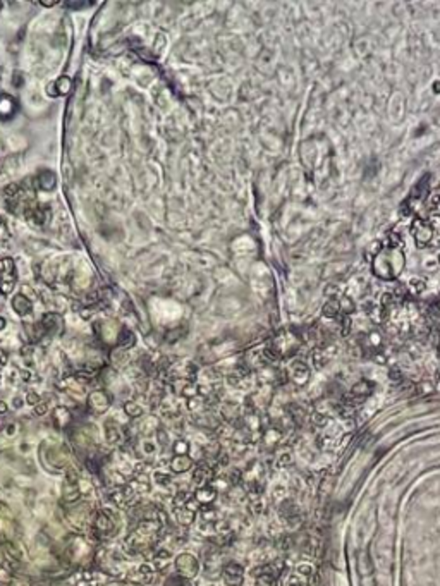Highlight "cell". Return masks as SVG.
<instances>
[{
	"instance_id": "41",
	"label": "cell",
	"mask_w": 440,
	"mask_h": 586,
	"mask_svg": "<svg viewBox=\"0 0 440 586\" xmlns=\"http://www.w3.org/2000/svg\"><path fill=\"white\" fill-rule=\"evenodd\" d=\"M12 404H16V408H21V406H22V400L19 399V397H16V399L12 400Z\"/></svg>"
},
{
	"instance_id": "19",
	"label": "cell",
	"mask_w": 440,
	"mask_h": 586,
	"mask_svg": "<svg viewBox=\"0 0 440 586\" xmlns=\"http://www.w3.org/2000/svg\"><path fill=\"white\" fill-rule=\"evenodd\" d=\"M134 342H136V337H134L133 332H129V330H121V334H119V339H117V344L122 347V349H129V347H133Z\"/></svg>"
},
{
	"instance_id": "12",
	"label": "cell",
	"mask_w": 440,
	"mask_h": 586,
	"mask_svg": "<svg viewBox=\"0 0 440 586\" xmlns=\"http://www.w3.org/2000/svg\"><path fill=\"white\" fill-rule=\"evenodd\" d=\"M280 516L282 519H286L287 523H293V521H297L299 519V509L297 505L294 504L293 501H284V504L280 505Z\"/></svg>"
},
{
	"instance_id": "13",
	"label": "cell",
	"mask_w": 440,
	"mask_h": 586,
	"mask_svg": "<svg viewBox=\"0 0 440 586\" xmlns=\"http://www.w3.org/2000/svg\"><path fill=\"white\" fill-rule=\"evenodd\" d=\"M215 497H217V490L213 486H201L194 492V501L200 502V504L210 505L215 501Z\"/></svg>"
},
{
	"instance_id": "29",
	"label": "cell",
	"mask_w": 440,
	"mask_h": 586,
	"mask_svg": "<svg viewBox=\"0 0 440 586\" xmlns=\"http://www.w3.org/2000/svg\"><path fill=\"white\" fill-rule=\"evenodd\" d=\"M313 425L318 426V428H325L329 425V418L322 413H316V415H313Z\"/></svg>"
},
{
	"instance_id": "38",
	"label": "cell",
	"mask_w": 440,
	"mask_h": 586,
	"mask_svg": "<svg viewBox=\"0 0 440 586\" xmlns=\"http://www.w3.org/2000/svg\"><path fill=\"white\" fill-rule=\"evenodd\" d=\"M158 439H160V443H167L168 442V435H164L162 430H158Z\"/></svg>"
},
{
	"instance_id": "25",
	"label": "cell",
	"mask_w": 440,
	"mask_h": 586,
	"mask_svg": "<svg viewBox=\"0 0 440 586\" xmlns=\"http://www.w3.org/2000/svg\"><path fill=\"white\" fill-rule=\"evenodd\" d=\"M385 248H390V250H401V248H402V237L399 236V234H396V232L387 234Z\"/></svg>"
},
{
	"instance_id": "8",
	"label": "cell",
	"mask_w": 440,
	"mask_h": 586,
	"mask_svg": "<svg viewBox=\"0 0 440 586\" xmlns=\"http://www.w3.org/2000/svg\"><path fill=\"white\" fill-rule=\"evenodd\" d=\"M35 184L38 189L45 191V193H50V191L55 189L57 186V179H55V174L52 170H42L35 179Z\"/></svg>"
},
{
	"instance_id": "11",
	"label": "cell",
	"mask_w": 440,
	"mask_h": 586,
	"mask_svg": "<svg viewBox=\"0 0 440 586\" xmlns=\"http://www.w3.org/2000/svg\"><path fill=\"white\" fill-rule=\"evenodd\" d=\"M12 310H14L19 316H26L28 313H31V301H29L24 294H16L14 299H12Z\"/></svg>"
},
{
	"instance_id": "37",
	"label": "cell",
	"mask_w": 440,
	"mask_h": 586,
	"mask_svg": "<svg viewBox=\"0 0 440 586\" xmlns=\"http://www.w3.org/2000/svg\"><path fill=\"white\" fill-rule=\"evenodd\" d=\"M26 402H28V404H33V406H36V404L40 402V397L36 396L35 392H29L28 396H26Z\"/></svg>"
},
{
	"instance_id": "34",
	"label": "cell",
	"mask_w": 440,
	"mask_h": 586,
	"mask_svg": "<svg viewBox=\"0 0 440 586\" xmlns=\"http://www.w3.org/2000/svg\"><path fill=\"white\" fill-rule=\"evenodd\" d=\"M239 481H241V473L237 471V469H232V471L229 473V483L230 485H237Z\"/></svg>"
},
{
	"instance_id": "32",
	"label": "cell",
	"mask_w": 440,
	"mask_h": 586,
	"mask_svg": "<svg viewBox=\"0 0 440 586\" xmlns=\"http://www.w3.org/2000/svg\"><path fill=\"white\" fill-rule=\"evenodd\" d=\"M167 586H193L188 579H179V578H170L167 583Z\"/></svg>"
},
{
	"instance_id": "15",
	"label": "cell",
	"mask_w": 440,
	"mask_h": 586,
	"mask_svg": "<svg viewBox=\"0 0 440 586\" xmlns=\"http://www.w3.org/2000/svg\"><path fill=\"white\" fill-rule=\"evenodd\" d=\"M54 86H55V93H57V97H65V95L71 93L72 79L69 78V76H61L57 81H54Z\"/></svg>"
},
{
	"instance_id": "23",
	"label": "cell",
	"mask_w": 440,
	"mask_h": 586,
	"mask_svg": "<svg viewBox=\"0 0 440 586\" xmlns=\"http://www.w3.org/2000/svg\"><path fill=\"white\" fill-rule=\"evenodd\" d=\"M280 437H282V433H280V430H277V428H270V430H267V432L263 433V437H261V439H263V442H265L267 445L273 447V445H275V443L280 440Z\"/></svg>"
},
{
	"instance_id": "27",
	"label": "cell",
	"mask_w": 440,
	"mask_h": 586,
	"mask_svg": "<svg viewBox=\"0 0 440 586\" xmlns=\"http://www.w3.org/2000/svg\"><path fill=\"white\" fill-rule=\"evenodd\" d=\"M174 452H175V456H188V452H189V443H188L186 440H177V442L174 443Z\"/></svg>"
},
{
	"instance_id": "24",
	"label": "cell",
	"mask_w": 440,
	"mask_h": 586,
	"mask_svg": "<svg viewBox=\"0 0 440 586\" xmlns=\"http://www.w3.org/2000/svg\"><path fill=\"white\" fill-rule=\"evenodd\" d=\"M124 411H126V415L131 416V418H138V416L143 415V408H141L138 402H134V400H129V402L124 404Z\"/></svg>"
},
{
	"instance_id": "21",
	"label": "cell",
	"mask_w": 440,
	"mask_h": 586,
	"mask_svg": "<svg viewBox=\"0 0 440 586\" xmlns=\"http://www.w3.org/2000/svg\"><path fill=\"white\" fill-rule=\"evenodd\" d=\"M308 581H310V578L303 576L299 571H294L293 574L286 579L284 586H308Z\"/></svg>"
},
{
	"instance_id": "5",
	"label": "cell",
	"mask_w": 440,
	"mask_h": 586,
	"mask_svg": "<svg viewBox=\"0 0 440 586\" xmlns=\"http://www.w3.org/2000/svg\"><path fill=\"white\" fill-rule=\"evenodd\" d=\"M222 578H224V581H226V585L241 586V585H243V581H244V571H243V567H241L239 564H236V562H230V564H227L226 567H224Z\"/></svg>"
},
{
	"instance_id": "33",
	"label": "cell",
	"mask_w": 440,
	"mask_h": 586,
	"mask_svg": "<svg viewBox=\"0 0 440 586\" xmlns=\"http://www.w3.org/2000/svg\"><path fill=\"white\" fill-rule=\"evenodd\" d=\"M141 445H143L145 456H151L155 452V443L151 442V440H143V443H141Z\"/></svg>"
},
{
	"instance_id": "7",
	"label": "cell",
	"mask_w": 440,
	"mask_h": 586,
	"mask_svg": "<svg viewBox=\"0 0 440 586\" xmlns=\"http://www.w3.org/2000/svg\"><path fill=\"white\" fill-rule=\"evenodd\" d=\"M88 404L90 408L97 413H105L110 406V397L104 392V390H97V392H91L88 397Z\"/></svg>"
},
{
	"instance_id": "20",
	"label": "cell",
	"mask_w": 440,
	"mask_h": 586,
	"mask_svg": "<svg viewBox=\"0 0 440 586\" xmlns=\"http://www.w3.org/2000/svg\"><path fill=\"white\" fill-rule=\"evenodd\" d=\"M95 528H97L98 533H110L112 529V521L107 514H98L97 519H95Z\"/></svg>"
},
{
	"instance_id": "1",
	"label": "cell",
	"mask_w": 440,
	"mask_h": 586,
	"mask_svg": "<svg viewBox=\"0 0 440 586\" xmlns=\"http://www.w3.org/2000/svg\"><path fill=\"white\" fill-rule=\"evenodd\" d=\"M402 268H404V256H402L401 250L383 248L377 253L375 260H373V272L380 279H396L402 272Z\"/></svg>"
},
{
	"instance_id": "3",
	"label": "cell",
	"mask_w": 440,
	"mask_h": 586,
	"mask_svg": "<svg viewBox=\"0 0 440 586\" xmlns=\"http://www.w3.org/2000/svg\"><path fill=\"white\" fill-rule=\"evenodd\" d=\"M16 286V267L11 258L0 260V293L9 294Z\"/></svg>"
},
{
	"instance_id": "18",
	"label": "cell",
	"mask_w": 440,
	"mask_h": 586,
	"mask_svg": "<svg viewBox=\"0 0 440 586\" xmlns=\"http://www.w3.org/2000/svg\"><path fill=\"white\" fill-rule=\"evenodd\" d=\"M175 514H177V521L184 526H189L194 521V511L188 507H179L175 509Z\"/></svg>"
},
{
	"instance_id": "39",
	"label": "cell",
	"mask_w": 440,
	"mask_h": 586,
	"mask_svg": "<svg viewBox=\"0 0 440 586\" xmlns=\"http://www.w3.org/2000/svg\"><path fill=\"white\" fill-rule=\"evenodd\" d=\"M9 411V408H7V404L5 402H2V400H0V415H5V413Z\"/></svg>"
},
{
	"instance_id": "6",
	"label": "cell",
	"mask_w": 440,
	"mask_h": 586,
	"mask_svg": "<svg viewBox=\"0 0 440 586\" xmlns=\"http://www.w3.org/2000/svg\"><path fill=\"white\" fill-rule=\"evenodd\" d=\"M289 377L293 382L303 385V383H306L308 378H310V368H308L306 363H303V361H293L289 366Z\"/></svg>"
},
{
	"instance_id": "17",
	"label": "cell",
	"mask_w": 440,
	"mask_h": 586,
	"mask_svg": "<svg viewBox=\"0 0 440 586\" xmlns=\"http://www.w3.org/2000/svg\"><path fill=\"white\" fill-rule=\"evenodd\" d=\"M340 313H342V310H340V303L337 299H330L323 304V316H327V318H337Z\"/></svg>"
},
{
	"instance_id": "9",
	"label": "cell",
	"mask_w": 440,
	"mask_h": 586,
	"mask_svg": "<svg viewBox=\"0 0 440 586\" xmlns=\"http://www.w3.org/2000/svg\"><path fill=\"white\" fill-rule=\"evenodd\" d=\"M38 329L42 330V334H55L57 330L62 329V320L59 318L57 314L48 313L42 318V322L38 323Z\"/></svg>"
},
{
	"instance_id": "35",
	"label": "cell",
	"mask_w": 440,
	"mask_h": 586,
	"mask_svg": "<svg viewBox=\"0 0 440 586\" xmlns=\"http://www.w3.org/2000/svg\"><path fill=\"white\" fill-rule=\"evenodd\" d=\"M291 461H293L291 454H284V456H280V459H279V462H277V466H279V468H286V466L291 464Z\"/></svg>"
},
{
	"instance_id": "14",
	"label": "cell",
	"mask_w": 440,
	"mask_h": 586,
	"mask_svg": "<svg viewBox=\"0 0 440 586\" xmlns=\"http://www.w3.org/2000/svg\"><path fill=\"white\" fill-rule=\"evenodd\" d=\"M191 466H193V461L188 456H175L170 462V468L174 473H186L191 469Z\"/></svg>"
},
{
	"instance_id": "2",
	"label": "cell",
	"mask_w": 440,
	"mask_h": 586,
	"mask_svg": "<svg viewBox=\"0 0 440 586\" xmlns=\"http://www.w3.org/2000/svg\"><path fill=\"white\" fill-rule=\"evenodd\" d=\"M411 232H413V237H415L416 244L418 246H426L433 241L435 237V230H433V225L430 220H425V218H416L413 220V225H411Z\"/></svg>"
},
{
	"instance_id": "36",
	"label": "cell",
	"mask_w": 440,
	"mask_h": 586,
	"mask_svg": "<svg viewBox=\"0 0 440 586\" xmlns=\"http://www.w3.org/2000/svg\"><path fill=\"white\" fill-rule=\"evenodd\" d=\"M47 411H48V406H47V402H38V404H36V406H35V413H36V415H38V416H43V415H45V413H47Z\"/></svg>"
},
{
	"instance_id": "28",
	"label": "cell",
	"mask_w": 440,
	"mask_h": 586,
	"mask_svg": "<svg viewBox=\"0 0 440 586\" xmlns=\"http://www.w3.org/2000/svg\"><path fill=\"white\" fill-rule=\"evenodd\" d=\"M217 514H218L217 509L211 507V505H207V507L201 509V518H203L205 521H208V523L215 521V519H217Z\"/></svg>"
},
{
	"instance_id": "30",
	"label": "cell",
	"mask_w": 440,
	"mask_h": 586,
	"mask_svg": "<svg viewBox=\"0 0 440 586\" xmlns=\"http://www.w3.org/2000/svg\"><path fill=\"white\" fill-rule=\"evenodd\" d=\"M153 480L158 483V485L165 486L168 481H170V476H168V475H164V473H160V471H157V473L153 475Z\"/></svg>"
},
{
	"instance_id": "42",
	"label": "cell",
	"mask_w": 440,
	"mask_h": 586,
	"mask_svg": "<svg viewBox=\"0 0 440 586\" xmlns=\"http://www.w3.org/2000/svg\"><path fill=\"white\" fill-rule=\"evenodd\" d=\"M4 327H5V320H4V318H0V330L4 329Z\"/></svg>"
},
{
	"instance_id": "40",
	"label": "cell",
	"mask_w": 440,
	"mask_h": 586,
	"mask_svg": "<svg viewBox=\"0 0 440 586\" xmlns=\"http://www.w3.org/2000/svg\"><path fill=\"white\" fill-rule=\"evenodd\" d=\"M5 432H7V435H12V433L16 432V426H14V425H9V426H7V430H5Z\"/></svg>"
},
{
	"instance_id": "4",
	"label": "cell",
	"mask_w": 440,
	"mask_h": 586,
	"mask_svg": "<svg viewBox=\"0 0 440 586\" xmlns=\"http://www.w3.org/2000/svg\"><path fill=\"white\" fill-rule=\"evenodd\" d=\"M175 567H177V571H179V574L183 578H194L198 574V571H200L198 561L189 554L179 555L177 561H175Z\"/></svg>"
},
{
	"instance_id": "16",
	"label": "cell",
	"mask_w": 440,
	"mask_h": 586,
	"mask_svg": "<svg viewBox=\"0 0 440 586\" xmlns=\"http://www.w3.org/2000/svg\"><path fill=\"white\" fill-rule=\"evenodd\" d=\"M105 432H107L108 443H121L122 442V430L115 421H108L107 425H105Z\"/></svg>"
},
{
	"instance_id": "10",
	"label": "cell",
	"mask_w": 440,
	"mask_h": 586,
	"mask_svg": "<svg viewBox=\"0 0 440 586\" xmlns=\"http://www.w3.org/2000/svg\"><path fill=\"white\" fill-rule=\"evenodd\" d=\"M16 108H18V104L14 98L9 95H0V119L2 121H9L16 114Z\"/></svg>"
},
{
	"instance_id": "22",
	"label": "cell",
	"mask_w": 440,
	"mask_h": 586,
	"mask_svg": "<svg viewBox=\"0 0 440 586\" xmlns=\"http://www.w3.org/2000/svg\"><path fill=\"white\" fill-rule=\"evenodd\" d=\"M208 475H210V469L205 468V466H200V468H196V469H194V473H193V483H194V485L203 486L205 483L208 481V478H210Z\"/></svg>"
},
{
	"instance_id": "26",
	"label": "cell",
	"mask_w": 440,
	"mask_h": 586,
	"mask_svg": "<svg viewBox=\"0 0 440 586\" xmlns=\"http://www.w3.org/2000/svg\"><path fill=\"white\" fill-rule=\"evenodd\" d=\"M168 561H170V552H167V550L158 552V554L153 557V562H155V565H157L158 569H162L164 565H167Z\"/></svg>"
},
{
	"instance_id": "31",
	"label": "cell",
	"mask_w": 440,
	"mask_h": 586,
	"mask_svg": "<svg viewBox=\"0 0 440 586\" xmlns=\"http://www.w3.org/2000/svg\"><path fill=\"white\" fill-rule=\"evenodd\" d=\"M409 287H411V291H415V293H421V291L425 289V282L419 279H413L411 282H409Z\"/></svg>"
}]
</instances>
